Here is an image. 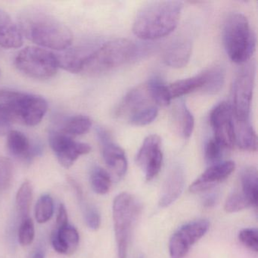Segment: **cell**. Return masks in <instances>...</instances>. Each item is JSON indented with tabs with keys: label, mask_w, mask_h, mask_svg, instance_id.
Listing matches in <instances>:
<instances>
[{
	"label": "cell",
	"mask_w": 258,
	"mask_h": 258,
	"mask_svg": "<svg viewBox=\"0 0 258 258\" xmlns=\"http://www.w3.org/2000/svg\"><path fill=\"white\" fill-rule=\"evenodd\" d=\"M54 213L53 199L49 195H43L35 207V217L39 223H45L52 218Z\"/></svg>",
	"instance_id": "cell-32"
},
{
	"label": "cell",
	"mask_w": 258,
	"mask_h": 258,
	"mask_svg": "<svg viewBox=\"0 0 258 258\" xmlns=\"http://www.w3.org/2000/svg\"><path fill=\"white\" fill-rule=\"evenodd\" d=\"M32 198V185L30 181H25L16 194V208L22 220L29 217Z\"/></svg>",
	"instance_id": "cell-27"
},
{
	"label": "cell",
	"mask_w": 258,
	"mask_h": 258,
	"mask_svg": "<svg viewBox=\"0 0 258 258\" xmlns=\"http://www.w3.org/2000/svg\"><path fill=\"white\" fill-rule=\"evenodd\" d=\"M141 211V205L131 193L121 192L114 198L112 213L117 258H127L134 224Z\"/></svg>",
	"instance_id": "cell-5"
},
{
	"label": "cell",
	"mask_w": 258,
	"mask_h": 258,
	"mask_svg": "<svg viewBox=\"0 0 258 258\" xmlns=\"http://www.w3.org/2000/svg\"><path fill=\"white\" fill-rule=\"evenodd\" d=\"M185 175L180 165H175L167 174L159 199V206L167 208L173 205L182 195L185 187Z\"/></svg>",
	"instance_id": "cell-16"
},
{
	"label": "cell",
	"mask_w": 258,
	"mask_h": 258,
	"mask_svg": "<svg viewBox=\"0 0 258 258\" xmlns=\"http://www.w3.org/2000/svg\"><path fill=\"white\" fill-rule=\"evenodd\" d=\"M23 45V36L10 15L0 8V46L17 49Z\"/></svg>",
	"instance_id": "cell-19"
},
{
	"label": "cell",
	"mask_w": 258,
	"mask_h": 258,
	"mask_svg": "<svg viewBox=\"0 0 258 258\" xmlns=\"http://www.w3.org/2000/svg\"><path fill=\"white\" fill-rule=\"evenodd\" d=\"M209 226L207 220H194L180 226L170 237V258H183L190 248L207 233Z\"/></svg>",
	"instance_id": "cell-9"
},
{
	"label": "cell",
	"mask_w": 258,
	"mask_h": 258,
	"mask_svg": "<svg viewBox=\"0 0 258 258\" xmlns=\"http://www.w3.org/2000/svg\"><path fill=\"white\" fill-rule=\"evenodd\" d=\"M234 124L235 144H237L241 150L256 152L257 149V137L250 121H235Z\"/></svg>",
	"instance_id": "cell-21"
},
{
	"label": "cell",
	"mask_w": 258,
	"mask_h": 258,
	"mask_svg": "<svg viewBox=\"0 0 258 258\" xmlns=\"http://www.w3.org/2000/svg\"><path fill=\"white\" fill-rule=\"evenodd\" d=\"M223 40L226 53L233 62L243 64L251 58L256 38L244 15L233 13L228 17L223 26Z\"/></svg>",
	"instance_id": "cell-4"
},
{
	"label": "cell",
	"mask_w": 258,
	"mask_h": 258,
	"mask_svg": "<svg viewBox=\"0 0 258 258\" xmlns=\"http://www.w3.org/2000/svg\"><path fill=\"white\" fill-rule=\"evenodd\" d=\"M238 239L246 247L254 252L258 250V232L256 228H247L238 233Z\"/></svg>",
	"instance_id": "cell-38"
},
{
	"label": "cell",
	"mask_w": 258,
	"mask_h": 258,
	"mask_svg": "<svg viewBox=\"0 0 258 258\" xmlns=\"http://www.w3.org/2000/svg\"><path fill=\"white\" fill-rule=\"evenodd\" d=\"M136 163L144 172L146 180H152L158 174L163 163L159 136L152 134L145 139L136 157Z\"/></svg>",
	"instance_id": "cell-11"
},
{
	"label": "cell",
	"mask_w": 258,
	"mask_h": 258,
	"mask_svg": "<svg viewBox=\"0 0 258 258\" xmlns=\"http://www.w3.org/2000/svg\"><path fill=\"white\" fill-rule=\"evenodd\" d=\"M69 225V217H68L67 210L63 204L60 205L58 208V215L56 218L55 228H61Z\"/></svg>",
	"instance_id": "cell-39"
},
{
	"label": "cell",
	"mask_w": 258,
	"mask_h": 258,
	"mask_svg": "<svg viewBox=\"0 0 258 258\" xmlns=\"http://www.w3.org/2000/svg\"><path fill=\"white\" fill-rule=\"evenodd\" d=\"M72 184L73 185V186L75 187V189L77 190L76 191L78 194V197L81 199L84 220H85L87 226L90 229L96 230V229H99L101 224V217L99 211L93 205H90V204L85 202L84 197H83L82 192H81V189H79V186H78V184L75 183L74 181H72Z\"/></svg>",
	"instance_id": "cell-31"
},
{
	"label": "cell",
	"mask_w": 258,
	"mask_h": 258,
	"mask_svg": "<svg viewBox=\"0 0 258 258\" xmlns=\"http://www.w3.org/2000/svg\"><path fill=\"white\" fill-rule=\"evenodd\" d=\"M0 101L8 105L16 122L28 126L38 125L47 112V102L37 95L1 91Z\"/></svg>",
	"instance_id": "cell-6"
},
{
	"label": "cell",
	"mask_w": 258,
	"mask_h": 258,
	"mask_svg": "<svg viewBox=\"0 0 258 258\" xmlns=\"http://www.w3.org/2000/svg\"><path fill=\"white\" fill-rule=\"evenodd\" d=\"M49 141L58 162L66 168L72 167L80 157L91 151L90 145L76 141L58 130L50 131Z\"/></svg>",
	"instance_id": "cell-10"
},
{
	"label": "cell",
	"mask_w": 258,
	"mask_h": 258,
	"mask_svg": "<svg viewBox=\"0 0 258 258\" xmlns=\"http://www.w3.org/2000/svg\"><path fill=\"white\" fill-rule=\"evenodd\" d=\"M13 176V165L11 160L0 157V191L7 190L11 185Z\"/></svg>",
	"instance_id": "cell-35"
},
{
	"label": "cell",
	"mask_w": 258,
	"mask_h": 258,
	"mask_svg": "<svg viewBox=\"0 0 258 258\" xmlns=\"http://www.w3.org/2000/svg\"><path fill=\"white\" fill-rule=\"evenodd\" d=\"M233 161H226L217 163L208 167L189 186V191L199 193L211 189L217 184L227 179L235 170Z\"/></svg>",
	"instance_id": "cell-15"
},
{
	"label": "cell",
	"mask_w": 258,
	"mask_h": 258,
	"mask_svg": "<svg viewBox=\"0 0 258 258\" xmlns=\"http://www.w3.org/2000/svg\"><path fill=\"white\" fill-rule=\"evenodd\" d=\"M152 105H157L151 97L147 84H144L135 87L126 93L119 104L116 110V114L117 117L125 118L128 121L133 116Z\"/></svg>",
	"instance_id": "cell-14"
},
{
	"label": "cell",
	"mask_w": 258,
	"mask_h": 258,
	"mask_svg": "<svg viewBox=\"0 0 258 258\" xmlns=\"http://www.w3.org/2000/svg\"><path fill=\"white\" fill-rule=\"evenodd\" d=\"M15 64L19 72L37 80L50 79L59 69L56 55L37 46H28L22 49L16 57Z\"/></svg>",
	"instance_id": "cell-7"
},
{
	"label": "cell",
	"mask_w": 258,
	"mask_h": 258,
	"mask_svg": "<svg viewBox=\"0 0 258 258\" xmlns=\"http://www.w3.org/2000/svg\"><path fill=\"white\" fill-rule=\"evenodd\" d=\"M17 25L23 37L43 49L64 51L73 42V34L64 24L39 9L24 10Z\"/></svg>",
	"instance_id": "cell-1"
},
{
	"label": "cell",
	"mask_w": 258,
	"mask_h": 258,
	"mask_svg": "<svg viewBox=\"0 0 258 258\" xmlns=\"http://www.w3.org/2000/svg\"><path fill=\"white\" fill-rule=\"evenodd\" d=\"M241 188L240 192L245 196L253 207L257 206L258 175L256 169L253 167L244 168L241 173Z\"/></svg>",
	"instance_id": "cell-25"
},
{
	"label": "cell",
	"mask_w": 258,
	"mask_h": 258,
	"mask_svg": "<svg viewBox=\"0 0 258 258\" xmlns=\"http://www.w3.org/2000/svg\"><path fill=\"white\" fill-rule=\"evenodd\" d=\"M225 149H226L224 146L214 137L208 140L205 149V156L207 162L211 165L220 162Z\"/></svg>",
	"instance_id": "cell-34"
},
{
	"label": "cell",
	"mask_w": 258,
	"mask_h": 258,
	"mask_svg": "<svg viewBox=\"0 0 258 258\" xmlns=\"http://www.w3.org/2000/svg\"><path fill=\"white\" fill-rule=\"evenodd\" d=\"M95 47L96 46H89L67 49V51L61 53L55 54L58 59V66L71 73H81L86 59Z\"/></svg>",
	"instance_id": "cell-20"
},
{
	"label": "cell",
	"mask_w": 258,
	"mask_h": 258,
	"mask_svg": "<svg viewBox=\"0 0 258 258\" xmlns=\"http://www.w3.org/2000/svg\"><path fill=\"white\" fill-rule=\"evenodd\" d=\"M151 97L158 106H167L172 99L169 93L168 87L161 80L153 78L146 83Z\"/></svg>",
	"instance_id": "cell-29"
},
{
	"label": "cell",
	"mask_w": 258,
	"mask_h": 258,
	"mask_svg": "<svg viewBox=\"0 0 258 258\" xmlns=\"http://www.w3.org/2000/svg\"><path fill=\"white\" fill-rule=\"evenodd\" d=\"M35 236V228L32 219L28 218L22 220L19 226V241L23 246H28L33 242Z\"/></svg>",
	"instance_id": "cell-36"
},
{
	"label": "cell",
	"mask_w": 258,
	"mask_h": 258,
	"mask_svg": "<svg viewBox=\"0 0 258 258\" xmlns=\"http://www.w3.org/2000/svg\"><path fill=\"white\" fill-rule=\"evenodd\" d=\"M206 78V84L202 91L208 94L218 93L225 81V72L221 66H216L210 68L204 72Z\"/></svg>",
	"instance_id": "cell-28"
},
{
	"label": "cell",
	"mask_w": 258,
	"mask_h": 258,
	"mask_svg": "<svg viewBox=\"0 0 258 258\" xmlns=\"http://www.w3.org/2000/svg\"><path fill=\"white\" fill-rule=\"evenodd\" d=\"M217 196L215 195H210L209 196L205 199V202H204V205L205 207L208 208H211L213 205H215L216 202H217Z\"/></svg>",
	"instance_id": "cell-40"
},
{
	"label": "cell",
	"mask_w": 258,
	"mask_h": 258,
	"mask_svg": "<svg viewBox=\"0 0 258 258\" xmlns=\"http://www.w3.org/2000/svg\"><path fill=\"white\" fill-rule=\"evenodd\" d=\"M111 176L102 167L96 166L90 173V183L93 191L99 195H105L111 187Z\"/></svg>",
	"instance_id": "cell-30"
},
{
	"label": "cell",
	"mask_w": 258,
	"mask_h": 258,
	"mask_svg": "<svg viewBox=\"0 0 258 258\" xmlns=\"http://www.w3.org/2000/svg\"><path fill=\"white\" fill-rule=\"evenodd\" d=\"M96 134L100 142L102 157L105 164L117 179L123 177L128 168L127 158L124 151L112 142L109 133L103 127H98Z\"/></svg>",
	"instance_id": "cell-13"
},
{
	"label": "cell",
	"mask_w": 258,
	"mask_h": 258,
	"mask_svg": "<svg viewBox=\"0 0 258 258\" xmlns=\"http://www.w3.org/2000/svg\"><path fill=\"white\" fill-rule=\"evenodd\" d=\"M15 123L16 120L8 105L0 101V135L8 134Z\"/></svg>",
	"instance_id": "cell-37"
},
{
	"label": "cell",
	"mask_w": 258,
	"mask_h": 258,
	"mask_svg": "<svg viewBox=\"0 0 258 258\" xmlns=\"http://www.w3.org/2000/svg\"><path fill=\"white\" fill-rule=\"evenodd\" d=\"M192 44L191 40L184 37L176 39L166 48L164 61L174 69L185 67L191 58Z\"/></svg>",
	"instance_id": "cell-17"
},
{
	"label": "cell",
	"mask_w": 258,
	"mask_h": 258,
	"mask_svg": "<svg viewBox=\"0 0 258 258\" xmlns=\"http://www.w3.org/2000/svg\"><path fill=\"white\" fill-rule=\"evenodd\" d=\"M33 258H45L44 255L43 254V253L40 251L37 252L34 255Z\"/></svg>",
	"instance_id": "cell-41"
},
{
	"label": "cell",
	"mask_w": 258,
	"mask_h": 258,
	"mask_svg": "<svg viewBox=\"0 0 258 258\" xmlns=\"http://www.w3.org/2000/svg\"><path fill=\"white\" fill-rule=\"evenodd\" d=\"M234 81L232 106L235 121H249L250 105L254 86L255 66L252 61L244 63Z\"/></svg>",
	"instance_id": "cell-8"
},
{
	"label": "cell",
	"mask_w": 258,
	"mask_h": 258,
	"mask_svg": "<svg viewBox=\"0 0 258 258\" xmlns=\"http://www.w3.org/2000/svg\"><path fill=\"white\" fill-rule=\"evenodd\" d=\"M80 236L74 226L67 225L55 228L51 235V242L54 250L61 254H72L79 245Z\"/></svg>",
	"instance_id": "cell-18"
},
{
	"label": "cell",
	"mask_w": 258,
	"mask_h": 258,
	"mask_svg": "<svg viewBox=\"0 0 258 258\" xmlns=\"http://www.w3.org/2000/svg\"><path fill=\"white\" fill-rule=\"evenodd\" d=\"M206 84V78L205 73L199 74L191 78L179 80L168 86L169 93L171 99L181 97L188 93L197 90H203Z\"/></svg>",
	"instance_id": "cell-22"
},
{
	"label": "cell",
	"mask_w": 258,
	"mask_h": 258,
	"mask_svg": "<svg viewBox=\"0 0 258 258\" xmlns=\"http://www.w3.org/2000/svg\"><path fill=\"white\" fill-rule=\"evenodd\" d=\"M139 52L138 46L126 39L98 45L86 59L81 73L91 76L108 73L136 59Z\"/></svg>",
	"instance_id": "cell-3"
},
{
	"label": "cell",
	"mask_w": 258,
	"mask_h": 258,
	"mask_svg": "<svg viewBox=\"0 0 258 258\" xmlns=\"http://www.w3.org/2000/svg\"><path fill=\"white\" fill-rule=\"evenodd\" d=\"M232 106L227 102H221L211 111L210 123L214 131V138L220 142L225 149L235 145V124Z\"/></svg>",
	"instance_id": "cell-12"
},
{
	"label": "cell",
	"mask_w": 258,
	"mask_h": 258,
	"mask_svg": "<svg viewBox=\"0 0 258 258\" xmlns=\"http://www.w3.org/2000/svg\"><path fill=\"white\" fill-rule=\"evenodd\" d=\"M183 4L179 1L149 3L137 13L133 26L134 34L146 40L169 35L179 23Z\"/></svg>",
	"instance_id": "cell-2"
},
{
	"label": "cell",
	"mask_w": 258,
	"mask_h": 258,
	"mask_svg": "<svg viewBox=\"0 0 258 258\" xmlns=\"http://www.w3.org/2000/svg\"><path fill=\"white\" fill-rule=\"evenodd\" d=\"M173 117L181 136L185 139L189 138L194 130L195 119L185 102L181 101L175 106Z\"/></svg>",
	"instance_id": "cell-24"
},
{
	"label": "cell",
	"mask_w": 258,
	"mask_h": 258,
	"mask_svg": "<svg viewBox=\"0 0 258 258\" xmlns=\"http://www.w3.org/2000/svg\"><path fill=\"white\" fill-rule=\"evenodd\" d=\"M7 148L13 156L24 159L31 158L34 152L27 136L20 131L13 130L7 134Z\"/></svg>",
	"instance_id": "cell-23"
},
{
	"label": "cell",
	"mask_w": 258,
	"mask_h": 258,
	"mask_svg": "<svg viewBox=\"0 0 258 258\" xmlns=\"http://www.w3.org/2000/svg\"><path fill=\"white\" fill-rule=\"evenodd\" d=\"M91 119L86 115H75L68 118L58 130L60 132L69 137L75 138L79 136L84 135L89 132L91 128Z\"/></svg>",
	"instance_id": "cell-26"
},
{
	"label": "cell",
	"mask_w": 258,
	"mask_h": 258,
	"mask_svg": "<svg viewBox=\"0 0 258 258\" xmlns=\"http://www.w3.org/2000/svg\"><path fill=\"white\" fill-rule=\"evenodd\" d=\"M253 207L250 201L243 196L240 191L232 193L228 199H226L224 205V210L226 212L236 213L238 211H243L246 208Z\"/></svg>",
	"instance_id": "cell-33"
}]
</instances>
